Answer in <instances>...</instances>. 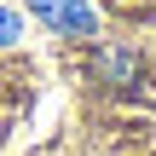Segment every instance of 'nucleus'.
<instances>
[{
	"label": "nucleus",
	"instance_id": "obj_1",
	"mask_svg": "<svg viewBox=\"0 0 156 156\" xmlns=\"http://www.w3.org/2000/svg\"><path fill=\"white\" fill-rule=\"evenodd\" d=\"M29 12L52 29H69V35H93V12L87 0H29Z\"/></svg>",
	"mask_w": 156,
	"mask_h": 156
},
{
	"label": "nucleus",
	"instance_id": "obj_2",
	"mask_svg": "<svg viewBox=\"0 0 156 156\" xmlns=\"http://www.w3.org/2000/svg\"><path fill=\"white\" fill-rule=\"evenodd\" d=\"M0 41H17V17L12 12H0Z\"/></svg>",
	"mask_w": 156,
	"mask_h": 156
}]
</instances>
